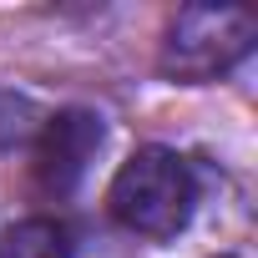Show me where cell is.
Instances as JSON below:
<instances>
[{"mask_svg":"<svg viewBox=\"0 0 258 258\" xmlns=\"http://www.w3.org/2000/svg\"><path fill=\"white\" fill-rule=\"evenodd\" d=\"M192 203H198L192 167L172 147L132 152L116 167L111 192H106L111 218L137 238H177L187 228V218H192Z\"/></svg>","mask_w":258,"mask_h":258,"instance_id":"1","label":"cell"},{"mask_svg":"<svg viewBox=\"0 0 258 258\" xmlns=\"http://www.w3.org/2000/svg\"><path fill=\"white\" fill-rule=\"evenodd\" d=\"M258 41V21L238 6H187L162 36V71L172 81H213L233 71Z\"/></svg>","mask_w":258,"mask_h":258,"instance_id":"2","label":"cell"},{"mask_svg":"<svg viewBox=\"0 0 258 258\" xmlns=\"http://www.w3.org/2000/svg\"><path fill=\"white\" fill-rule=\"evenodd\" d=\"M101 137L106 132H101L96 111L71 106V111L46 116L41 137H36V182H41V192H51V198L76 192L86 167H91V157L101 152Z\"/></svg>","mask_w":258,"mask_h":258,"instance_id":"3","label":"cell"},{"mask_svg":"<svg viewBox=\"0 0 258 258\" xmlns=\"http://www.w3.org/2000/svg\"><path fill=\"white\" fill-rule=\"evenodd\" d=\"M0 258H71V233L56 218H21L0 238Z\"/></svg>","mask_w":258,"mask_h":258,"instance_id":"4","label":"cell"},{"mask_svg":"<svg viewBox=\"0 0 258 258\" xmlns=\"http://www.w3.org/2000/svg\"><path fill=\"white\" fill-rule=\"evenodd\" d=\"M36 132V111L26 96H0V147H16Z\"/></svg>","mask_w":258,"mask_h":258,"instance_id":"5","label":"cell"},{"mask_svg":"<svg viewBox=\"0 0 258 258\" xmlns=\"http://www.w3.org/2000/svg\"><path fill=\"white\" fill-rule=\"evenodd\" d=\"M223 258H233V253H223Z\"/></svg>","mask_w":258,"mask_h":258,"instance_id":"6","label":"cell"}]
</instances>
